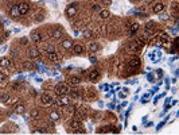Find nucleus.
Instances as JSON below:
<instances>
[{
    "label": "nucleus",
    "mask_w": 179,
    "mask_h": 135,
    "mask_svg": "<svg viewBox=\"0 0 179 135\" xmlns=\"http://www.w3.org/2000/svg\"><path fill=\"white\" fill-rule=\"evenodd\" d=\"M69 91H70V88H69L66 84H58V85L55 87V95H58V96H62V95H67Z\"/></svg>",
    "instance_id": "obj_1"
},
{
    "label": "nucleus",
    "mask_w": 179,
    "mask_h": 135,
    "mask_svg": "<svg viewBox=\"0 0 179 135\" xmlns=\"http://www.w3.org/2000/svg\"><path fill=\"white\" fill-rule=\"evenodd\" d=\"M141 45H143V42H141L140 39H137V41H131V42H129V50L139 51L141 49Z\"/></svg>",
    "instance_id": "obj_2"
},
{
    "label": "nucleus",
    "mask_w": 179,
    "mask_h": 135,
    "mask_svg": "<svg viewBox=\"0 0 179 135\" xmlns=\"http://www.w3.org/2000/svg\"><path fill=\"white\" fill-rule=\"evenodd\" d=\"M18 8H19L20 16H22V15H26V14L30 11V4H28V3H26V1H23V3H20V4L18 5Z\"/></svg>",
    "instance_id": "obj_3"
},
{
    "label": "nucleus",
    "mask_w": 179,
    "mask_h": 135,
    "mask_svg": "<svg viewBox=\"0 0 179 135\" xmlns=\"http://www.w3.org/2000/svg\"><path fill=\"white\" fill-rule=\"evenodd\" d=\"M30 38L34 43H40V42H42V35H40L38 31H33V33L30 34Z\"/></svg>",
    "instance_id": "obj_4"
},
{
    "label": "nucleus",
    "mask_w": 179,
    "mask_h": 135,
    "mask_svg": "<svg viewBox=\"0 0 179 135\" xmlns=\"http://www.w3.org/2000/svg\"><path fill=\"white\" fill-rule=\"evenodd\" d=\"M140 66V59L136 58V57H133V58H131V61H129V70H133L135 68Z\"/></svg>",
    "instance_id": "obj_5"
},
{
    "label": "nucleus",
    "mask_w": 179,
    "mask_h": 135,
    "mask_svg": "<svg viewBox=\"0 0 179 135\" xmlns=\"http://www.w3.org/2000/svg\"><path fill=\"white\" fill-rule=\"evenodd\" d=\"M28 56H30L33 59H36V58H39L40 54H39V50L36 47H31L30 50H28Z\"/></svg>",
    "instance_id": "obj_6"
},
{
    "label": "nucleus",
    "mask_w": 179,
    "mask_h": 135,
    "mask_svg": "<svg viewBox=\"0 0 179 135\" xmlns=\"http://www.w3.org/2000/svg\"><path fill=\"white\" fill-rule=\"evenodd\" d=\"M66 14H67V16H76V14H77V5L76 4L69 5L67 10H66Z\"/></svg>",
    "instance_id": "obj_7"
},
{
    "label": "nucleus",
    "mask_w": 179,
    "mask_h": 135,
    "mask_svg": "<svg viewBox=\"0 0 179 135\" xmlns=\"http://www.w3.org/2000/svg\"><path fill=\"white\" fill-rule=\"evenodd\" d=\"M10 14H11V16H12V18H19L20 12H19L18 5H12V7H11V10H10Z\"/></svg>",
    "instance_id": "obj_8"
},
{
    "label": "nucleus",
    "mask_w": 179,
    "mask_h": 135,
    "mask_svg": "<svg viewBox=\"0 0 179 135\" xmlns=\"http://www.w3.org/2000/svg\"><path fill=\"white\" fill-rule=\"evenodd\" d=\"M163 10H164V4H163V3H156V4L154 5V12L155 14L163 12Z\"/></svg>",
    "instance_id": "obj_9"
},
{
    "label": "nucleus",
    "mask_w": 179,
    "mask_h": 135,
    "mask_svg": "<svg viewBox=\"0 0 179 135\" xmlns=\"http://www.w3.org/2000/svg\"><path fill=\"white\" fill-rule=\"evenodd\" d=\"M69 103H70V100H69V97L66 95H62L59 97V101H58L59 105H69Z\"/></svg>",
    "instance_id": "obj_10"
},
{
    "label": "nucleus",
    "mask_w": 179,
    "mask_h": 135,
    "mask_svg": "<svg viewBox=\"0 0 179 135\" xmlns=\"http://www.w3.org/2000/svg\"><path fill=\"white\" fill-rule=\"evenodd\" d=\"M137 30H139V23H132V24L129 26V34H131V35H135V34L137 33Z\"/></svg>",
    "instance_id": "obj_11"
},
{
    "label": "nucleus",
    "mask_w": 179,
    "mask_h": 135,
    "mask_svg": "<svg viewBox=\"0 0 179 135\" xmlns=\"http://www.w3.org/2000/svg\"><path fill=\"white\" fill-rule=\"evenodd\" d=\"M47 56H49V58H50V61H53V62H59V59H61V57L55 53V51H54V53H49Z\"/></svg>",
    "instance_id": "obj_12"
},
{
    "label": "nucleus",
    "mask_w": 179,
    "mask_h": 135,
    "mask_svg": "<svg viewBox=\"0 0 179 135\" xmlns=\"http://www.w3.org/2000/svg\"><path fill=\"white\" fill-rule=\"evenodd\" d=\"M98 77H100V73L97 70H92L90 73H89V78H90L92 81H97Z\"/></svg>",
    "instance_id": "obj_13"
},
{
    "label": "nucleus",
    "mask_w": 179,
    "mask_h": 135,
    "mask_svg": "<svg viewBox=\"0 0 179 135\" xmlns=\"http://www.w3.org/2000/svg\"><path fill=\"white\" fill-rule=\"evenodd\" d=\"M51 37H53L54 39H59L61 37H62V30H61V28H57V30H54L53 33H51Z\"/></svg>",
    "instance_id": "obj_14"
},
{
    "label": "nucleus",
    "mask_w": 179,
    "mask_h": 135,
    "mask_svg": "<svg viewBox=\"0 0 179 135\" xmlns=\"http://www.w3.org/2000/svg\"><path fill=\"white\" fill-rule=\"evenodd\" d=\"M155 30V23L154 22H148L146 24V33H151V31H154Z\"/></svg>",
    "instance_id": "obj_15"
},
{
    "label": "nucleus",
    "mask_w": 179,
    "mask_h": 135,
    "mask_svg": "<svg viewBox=\"0 0 179 135\" xmlns=\"http://www.w3.org/2000/svg\"><path fill=\"white\" fill-rule=\"evenodd\" d=\"M40 101H42L43 104H50V103H51V97L49 96V95H42V96H40Z\"/></svg>",
    "instance_id": "obj_16"
},
{
    "label": "nucleus",
    "mask_w": 179,
    "mask_h": 135,
    "mask_svg": "<svg viewBox=\"0 0 179 135\" xmlns=\"http://www.w3.org/2000/svg\"><path fill=\"white\" fill-rule=\"evenodd\" d=\"M0 65L3 68H8V66H11V61L8 58H0Z\"/></svg>",
    "instance_id": "obj_17"
},
{
    "label": "nucleus",
    "mask_w": 179,
    "mask_h": 135,
    "mask_svg": "<svg viewBox=\"0 0 179 135\" xmlns=\"http://www.w3.org/2000/svg\"><path fill=\"white\" fill-rule=\"evenodd\" d=\"M62 47L63 49H70V47H73V42H71L70 39H65V41L62 42Z\"/></svg>",
    "instance_id": "obj_18"
},
{
    "label": "nucleus",
    "mask_w": 179,
    "mask_h": 135,
    "mask_svg": "<svg viewBox=\"0 0 179 135\" xmlns=\"http://www.w3.org/2000/svg\"><path fill=\"white\" fill-rule=\"evenodd\" d=\"M23 112H24V105H23V104H18V105L15 107V114L22 115Z\"/></svg>",
    "instance_id": "obj_19"
},
{
    "label": "nucleus",
    "mask_w": 179,
    "mask_h": 135,
    "mask_svg": "<svg viewBox=\"0 0 179 135\" xmlns=\"http://www.w3.org/2000/svg\"><path fill=\"white\" fill-rule=\"evenodd\" d=\"M50 119L53 120V122H57V120L59 119V114L57 112V111H51L50 112Z\"/></svg>",
    "instance_id": "obj_20"
},
{
    "label": "nucleus",
    "mask_w": 179,
    "mask_h": 135,
    "mask_svg": "<svg viewBox=\"0 0 179 135\" xmlns=\"http://www.w3.org/2000/svg\"><path fill=\"white\" fill-rule=\"evenodd\" d=\"M109 15H111V14H109V11H108V10H101V11H100V16H101V19H108V18H109Z\"/></svg>",
    "instance_id": "obj_21"
},
{
    "label": "nucleus",
    "mask_w": 179,
    "mask_h": 135,
    "mask_svg": "<svg viewBox=\"0 0 179 135\" xmlns=\"http://www.w3.org/2000/svg\"><path fill=\"white\" fill-rule=\"evenodd\" d=\"M70 126H71V128H81L82 126H81V122L80 120H71V123H70Z\"/></svg>",
    "instance_id": "obj_22"
},
{
    "label": "nucleus",
    "mask_w": 179,
    "mask_h": 135,
    "mask_svg": "<svg viewBox=\"0 0 179 135\" xmlns=\"http://www.w3.org/2000/svg\"><path fill=\"white\" fill-rule=\"evenodd\" d=\"M73 49H74V53H76V54H81V53H83V50H85V49H83L81 45L73 46Z\"/></svg>",
    "instance_id": "obj_23"
},
{
    "label": "nucleus",
    "mask_w": 179,
    "mask_h": 135,
    "mask_svg": "<svg viewBox=\"0 0 179 135\" xmlns=\"http://www.w3.org/2000/svg\"><path fill=\"white\" fill-rule=\"evenodd\" d=\"M70 81H71V84H73V85H78L80 82H81V78H80L78 76H73Z\"/></svg>",
    "instance_id": "obj_24"
},
{
    "label": "nucleus",
    "mask_w": 179,
    "mask_h": 135,
    "mask_svg": "<svg viewBox=\"0 0 179 135\" xmlns=\"http://www.w3.org/2000/svg\"><path fill=\"white\" fill-rule=\"evenodd\" d=\"M45 50H46V53H54V51H55V47H54V45H47L45 47Z\"/></svg>",
    "instance_id": "obj_25"
},
{
    "label": "nucleus",
    "mask_w": 179,
    "mask_h": 135,
    "mask_svg": "<svg viewBox=\"0 0 179 135\" xmlns=\"http://www.w3.org/2000/svg\"><path fill=\"white\" fill-rule=\"evenodd\" d=\"M89 50H90L92 53H96V51L98 50V45H97V43H90V46H89Z\"/></svg>",
    "instance_id": "obj_26"
},
{
    "label": "nucleus",
    "mask_w": 179,
    "mask_h": 135,
    "mask_svg": "<svg viewBox=\"0 0 179 135\" xmlns=\"http://www.w3.org/2000/svg\"><path fill=\"white\" fill-rule=\"evenodd\" d=\"M160 39H162V42H163V43H166V45L170 43V39H168V37H167L166 34H162V35H160Z\"/></svg>",
    "instance_id": "obj_27"
},
{
    "label": "nucleus",
    "mask_w": 179,
    "mask_h": 135,
    "mask_svg": "<svg viewBox=\"0 0 179 135\" xmlns=\"http://www.w3.org/2000/svg\"><path fill=\"white\" fill-rule=\"evenodd\" d=\"M82 35L85 37V38H90V37L93 35V33H92L90 30H83L82 31Z\"/></svg>",
    "instance_id": "obj_28"
},
{
    "label": "nucleus",
    "mask_w": 179,
    "mask_h": 135,
    "mask_svg": "<svg viewBox=\"0 0 179 135\" xmlns=\"http://www.w3.org/2000/svg\"><path fill=\"white\" fill-rule=\"evenodd\" d=\"M23 65H24V69H27V70H31V69L34 68V64H31L30 61H26Z\"/></svg>",
    "instance_id": "obj_29"
},
{
    "label": "nucleus",
    "mask_w": 179,
    "mask_h": 135,
    "mask_svg": "<svg viewBox=\"0 0 179 135\" xmlns=\"http://www.w3.org/2000/svg\"><path fill=\"white\" fill-rule=\"evenodd\" d=\"M147 80H148L149 82H155V74L154 73H148L147 74Z\"/></svg>",
    "instance_id": "obj_30"
},
{
    "label": "nucleus",
    "mask_w": 179,
    "mask_h": 135,
    "mask_svg": "<svg viewBox=\"0 0 179 135\" xmlns=\"http://www.w3.org/2000/svg\"><path fill=\"white\" fill-rule=\"evenodd\" d=\"M8 99H10V96H8L7 93H4V95H1V96H0V101H3V103H7Z\"/></svg>",
    "instance_id": "obj_31"
},
{
    "label": "nucleus",
    "mask_w": 179,
    "mask_h": 135,
    "mask_svg": "<svg viewBox=\"0 0 179 135\" xmlns=\"http://www.w3.org/2000/svg\"><path fill=\"white\" fill-rule=\"evenodd\" d=\"M148 100H149V93H146V95L143 96V99H141V103H143V104H146Z\"/></svg>",
    "instance_id": "obj_32"
},
{
    "label": "nucleus",
    "mask_w": 179,
    "mask_h": 135,
    "mask_svg": "<svg viewBox=\"0 0 179 135\" xmlns=\"http://www.w3.org/2000/svg\"><path fill=\"white\" fill-rule=\"evenodd\" d=\"M162 97H166V92H163V93H159L156 97H155V100H154V101H155V103H158V100H160Z\"/></svg>",
    "instance_id": "obj_33"
},
{
    "label": "nucleus",
    "mask_w": 179,
    "mask_h": 135,
    "mask_svg": "<svg viewBox=\"0 0 179 135\" xmlns=\"http://www.w3.org/2000/svg\"><path fill=\"white\" fill-rule=\"evenodd\" d=\"M69 93H70V96H71V97H74V99L80 96V93H78L77 91H69Z\"/></svg>",
    "instance_id": "obj_34"
},
{
    "label": "nucleus",
    "mask_w": 179,
    "mask_h": 135,
    "mask_svg": "<svg viewBox=\"0 0 179 135\" xmlns=\"http://www.w3.org/2000/svg\"><path fill=\"white\" fill-rule=\"evenodd\" d=\"M159 18L162 19V20H167V19H168V15H167V14L160 12V14H159Z\"/></svg>",
    "instance_id": "obj_35"
},
{
    "label": "nucleus",
    "mask_w": 179,
    "mask_h": 135,
    "mask_svg": "<svg viewBox=\"0 0 179 135\" xmlns=\"http://www.w3.org/2000/svg\"><path fill=\"white\" fill-rule=\"evenodd\" d=\"M38 115H39V112L36 110L31 111V117H33V119H36V117H38Z\"/></svg>",
    "instance_id": "obj_36"
},
{
    "label": "nucleus",
    "mask_w": 179,
    "mask_h": 135,
    "mask_svg": "<svg viewBox=\"0 0 179 135\" xmlns=\"http://www.w3.org/2000/svg\"><path fill=\"white\" fill-rule=\"evenodd\" d=\"M166 122H167V120H163V122H160L159 124L156 126V131H159V130H162V127H163V126L166 124Z\"/></svg>",
    "instance_id": "obj_37"
},
{
    "label": "nucleus",
    "mask_w": 179,
    "mask_h": 135,
    "mask_svg": "<svg viewBox=\"0 0 179 135\" xmlns=\"http://www.w3.org/2000/svg\"><path fill=\"white\" fill-rule=\"evenodd\" d=\"M16 101H18V97H15V99H12V100H11V99H8L5 104H15Z\"/></svg>",
    "instance_id": "obj_38"
},
{
    "label": "nucleus",
    "mask_w": 179,
    "mask_h": 135,
    "mask_svg": "<svg viewBox=\"0 0 179 135\" xmlns=\"http://www.w3.org/2000/svg\"><path fill=\"white\" fill-rule=\"evenodd\" d=\"M101 89H105L106 92H108V91H111V85H108V84H104V85H101Z\"/></svg>",
    "instance_id": "obj_39"
},
{
    "label": "nucleus",
    "mask_w": 179,
    "mask_h": 135,
    "mask_svg": "<svg viewBox=\"0 0 179 135\" xmlns=\"http://www.w3.org/2000/svg\"><path fill=\"white\" fill-rule=\"evenodd\" d=\"M156 74H159L158 77H159V78H162V77H163V70H162V69H158V70H156Z\"/></svg>",
    "instance_id": "obj_40"
},
{
    "label": "nucleus",
    "mask_w": 179,
    "mask_h": 135,
    "mask_svg": "<svg viewBox=\"0 0 179 135\" xmlns=\"http://www.w3.org/2000/svg\"><path fill=\"white\" fill-rule=\"evenodd\" d=\"M93 10L97 11V12H100V11H101V7H100V5H93Z\"/></svg>",
    "instance_id": "obj_41"
},
{
    "label": "nucleus",
    "mask_w": 179,
    "mask_h": 135,
    "mask_svg": "<svg viewBox=\"0 0 179 135\" xmlns=\"http://www.w3.org/2000/svg\"><path fill=\"white\" fill-rule=\"evenodd\" d=\"M171 8H172V10H174V11H175V12H177V11H178V3H175V4H174V5H172V7H171Z\"/></svg>",
    "instance_id": "obj_42"
},
{
    "label": "nucleus",
    "mask_w": 179,
    "mask_h": 135,
    "mask_svg": "<svg viewBox=\"0 0 179 135\" xmlns=\"http://www.w3.org/2000/svg\"><path fill=\"white\" fill-rule=\"evenodd\" d=\"M135 82H136V80H128L127 84H135Z\"/></svg>",
    "instance_id": "obj_43"
},
{
    "label": "nucleus",
    "mask_w": 179,
    "mask_h": 135,
    "mask_svg": "<svg viewBox=\"0 0 179 135\" xmlns=\"http://www.w3.org/2000/svg\"><path fill=\"white\" fill-rule=\"evenodd\" d=\"M119 97H120V99H125V95H124V93H119Z\"/></svg>",
    "instance_id": "obj_44"
},
{
    "label": "nucleus",
    "mask_w": 179,
    "mask_h": 135,
    "mask_svg": "<svg viewBox=\"0 0 179 135\" xmlns=\"http://www.w3.org/2000/svg\"><path fill=\"white\" fill-rule=\"evenodd\" d=\"M104 4H111V0H102Z\"/></svg>",
    "instance_id": "obj_45"
},
{
    "label": "nucleus",
    "mask_w": 179,
    "mask_h": 135,
    "mask_svg": "<svg viewBox=\"0 0 179 135\" xmlns=\"http://www.w3.org/2000/svg\"><path fill=\"white\" fill-rule=\"evenodd\" d=\"M4 78H5V77H4V74H1V73H0V81H3Z\"/></svg>",
    "instance_id": "obj_46"
},
{
    "label": "nucleus",
    "mask_w": 179,
    "mask_h": 135,
    "mask_svg": "<svg viewBox=\"0 0 179 135\" xmlns=\"http://www.w3.org/2000/svg\"><path fill=\"white\" fill-rule=\"evenodd\" d=\"M147 119H148L147 116H143V119H141V120H143V123H147Z\"/></svg>",
    "instance_id": "obj_47"
},
{
    "label": "nucleus",
    "mask_w": 179,
    "mask_h": 135,
    "mask_svg": "<svg viewBox=\"0 0 179 135\" xmlns=\"http://www.w3.org/2000/svg\"><path fill=\"white\" fill-rule=\"evenodd\" d=\"M152 124H154V123H152V122H149V123H146V126H147V127H151Z\"/></svg>",
    "instance_id": "obj_48"
},
{
    "label": "nucleus",
    "mask_w": 179,
    "mask_h": 135,
    "mask_svg": "<svg viewBox=\"0 0 179 135\" xmlns=\"http://www.w3.org/2000/svg\"><path fill=\"white\" fill-rule=\"evenodd\" d=\"M11 56H12V57H15V56H16V53H15V50H11Z\"/></svg>",
    "instance_id": "obj_49"
},
{
    "label": "nucleus",
    "mask_w": 179,
    "mask_h": 135,
    "mask_svg": "<svg viewBox=\"0 0 179 135\" xmlns=\"http://www.w3.org/2000/svg\"><path fill=\"white\" fill-rule=\"evenodd\" d=\"M170 100H171V97H167V99H166V104H168V103H170Z\"/></svg>",
    "instance_id": "obj_50"
},
{
    "label": "nucleus",
    "mask_w": 179,
    "mask_h": 135,
    "mask_svg": "<svg viewBox=\"0 0 179 135\" xmlns=\"http://www.w3.org/2000/svg\"><path fill=\"white\" fill-rule=\"evenodd\" d=\"M22 42H23V45H26V42H27V38H23Z\"/></svg>",
    "instance_id": "obj_51"
},
{
    "label": "nucleus",
    "mask_w": 179,
    "mask_h": 135,
    "mask_svg": "<svg viewBox=\"0 0 179 135\" xmlns=\"http://www.w3.org/2000/svg\"><path fill=\"white\" fill-rule=\"evenodd\" d=\"M0 28H1V22H0Z\"/></svg>",
    "instance_id": "obj_52"
},
{
    "label": "nucleus",
    "mask_w": 179,
    "mask_h": 135,
    "mask_svg": "<svg viewBox=\"0 0 179 135\" xmlns=\"http://www.w3.org/2000/svg\"><path fill=\"white\" fill-rule=\"evenodd\" d=\"M0 43H1V39H0Z\"/></svg>",
    "instance_id": "obj_53"
}]
</instances>
